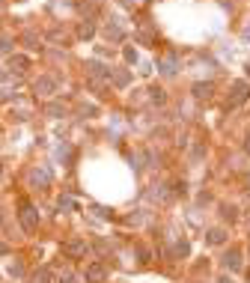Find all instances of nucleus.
Listing matches in <instances>:
<instances>
[{
  "mask_svg": "<svg viewBox=\"0 0 250 283\" xmlns=\"http://www.w3.org/2000/svg\"><path fill=\"white\" fill-rule=\"evenodd\" d=\"M18 218H21V227H24L27 232H33L36 227H39V212H36V209L30 206V203H27V200L18 206Z\"/></svg>",
  "mask_w": 250,
  "mask_h": 283,
  "instance_id": "nucleus-1",
  "label": "nucleus"
},
{
  "mask_svg": "<svg viewBox=\"0 0 250 283\" xmlns=\"http://www.w3.org/2000/svg\"><path fill=\"white\" fill-rule=\"evenodd\" d=\"M247 102V84L244 81H235L230 92V105H244Z\"/></svg>",
  "mask_w": 250,
  "mask_h": 283,
  "instance_id": "nucleus-2",
  "label": "nucleus"
},
{
  "mask_svg": "<svg viewBox=\"0 0 250 283\" xmlns=\"http://www.w3.org/2000/svg\"><path fill=\"white\" fill-rule=\"evenodd\" d=\"M63 250H66L69 256L78 260V256H84V253H87V242H84V239H69V242L63 245Z\"/></svg>",
  "mask_w": 250,
  "mask_h": 283,
  "instance_id": "nucleus-3",
  "label": "nucleus"
},
{
  "mask_svg": "<svg viewBox=\"0 0 250 283\" xmlns=\"http://www.w3.org/2000/svg\"><path fill=\"white\" fill-rule=\"evenodd\" d=\"M223 268H227V271H238V268H241V253L235 248H230L223 253Z\"/></svg>",
  "mask_w": 250,
  "mask_h": 283,
  "instance_id": "nucleus-4",
  "label": "nucleus"
},
{
  "mask_svg": "<svg viewBox=\"0 0 250 283\" xmlns=\"http://www.w3.org/2000/svg\"><path fill=\"white\" fill-rule=\"evenodd\" d=\"M107 277V271L102 263H92V266H87V283H102Z\"/></svg>",
  "mask_w": 250,
  "mask_h": 283,
  "instance_id": "nucleus-5",
  "label": "nucleus"
},
{
  "mask_svg": "<svg viewBox=\"0 0 250 283\" xmlns=\"http://www.w3.org/2000/svg\"><path fill=\"white\" fill-rule=\"evenodd\" d=\"M206 242H209V245H223V242H227V230H220V227L209 230L206 232Z\"/></svg>",
  "mask_w": 250,
  "mask_h": 283,
  "instance_id": "nucleus-6",
  "label": "nucleus"
},
{
  "mask_svg": "<svg viewBox=\"0 0 250 283\" xmlns=\"http://www.w3.org/2000/svg\"><path fill=\"white\" fill-rule=\"evenodd\" d=\"M212 92H214L212 84H196V87H194V96H196V99H212Z\"/></svg>",
  "mask_w": 250,
  "mask_h": 283,
  "instance_id": "nucleus-7",
  "label": "nucleus"
},
{
  "mask_svg": "<svg viewBox=\"0 0 250 283\" xmlns=\"http://www.w3.org/2000/svg\"><path fill=\"white\" fill-rule=\"evenodd\" d=\"M33 182H42V185H48V182H51V173H48V170H33Z\"/></svg>",
  "mask_w": 250,
  "mask_h": 283,
  "instance_id": "nucleus-8",
  "label": "nucleus"
},
{
  "mask_svg": "<svg viewBox=\"0 0 250 283\" xmlns=\"http://www.w3.org/2000/svg\"><path fill=\"white\" fill-rule=\"evenodd\" d=\"M36 89H45V92H51V89H54V81H51V78H42V81L36 84Z\"/></svg>",
  "mask_w": 250,
  "mask_h": 283,
  "instance_id": "nucleus-9",
  "label": "nucleus"
},
{
  "mask_svg": "<svg viewBox=\"0 0 250 283\" xmlns=\"http://www.w3.org/2000/svg\"><path fill=\"white\" fill-rule=\"evenodd\" d=\"M57 283H78V277H74L71 271H66V274H60V280Z\"/></svg>",
  "mask_w": 250,
  "mask_h": 283,
  "instance_id": "nucleus-10",
  "label": "nucleus"
},
{
  "mask_svg": "<svg viewBox=\"0 0 250 283\" xmlns=\"http://www.w3.org/2000/svg\"><path fill=\"white\" fill-rule=\"evenodd\" d=\"M12 66H18V72H24L27 69V60L24 57H12Z\"/></svg>",
  "mask_w": 250,
  "mask_h": 283,
  "instance_id": "nucleus-11",
  "label": "nucleus"
},
{
  "mask_svg": "<svg viewBox=\"0 0 250 283\" xmlns=\"http://www.w3.org/2000/svg\"><path fill=\"white\" fill-rule=\"evenodd\" d=\"M33 283H48V271H39L33 277Z\"/></svg>",
  "mask_w": 250,
  "mask_h": 283,
  "instance_id": "nucleus-12",
  "label": "nucleus"
},
{
  "mask_svg": "<svg viewBox=\"0 0 250 283\" xmlns=\"http://www.w3.org/2000/svg\"><path fill=\"white\" fill-rule=\"evenodd\" d=\"M81 36H84V39L92 36V24H81Z\"/></svg>",
  "mask_w": 250,
  "mask_h": 283,
  "instance_id": "nucleus-13",
  "label": "nucleus"
},
{
  "mask_svg": "<svg viewBox=\"0 0 250 283\" xmlns=\"http://www.w3.org/2000/svg\"><path fill=\"white\" fill-rule=\"evenodd\" d=\"M137 256H140V263H149V250L146 248H137Z\"/></svg>",
  "mask_w": 250,
  "mask_h": 283,
  "instance_id": "nucleus-14",
  "label": "nucleus"
},
{
  "mask_svg": "<svg viewBox=\"0 0 250 283\" xmlns=\"http://www.w3.org/2000/svg\"><path fill=\"white\" fill-rule=\"evenodd\" d=\"M223 218H230L232 221V218H235V209H232V206H223Z\"/></svg>",
  "mask_w": 250,
  "mask_h": 283,
  "instance_id": "nucleus-15",
  "label": "nucleus"
},
{
  "mask_svg": "<svg viewBox=\"0 0 250 283\" xmlns=\"http://www.w3.org/2000/svg\"><path fill=\"white\" fill-rule=\"evenodd\" d=\"M6 253H9V248H6V245L0 242V256H6Z\"/></svg>",
  "mask_w": 250,
  "mask_h": 283,
  "instance_id": "nucleus-16",
  "label": "nucleus"
},
{
  "mask_svg": "<svg viewBox=\"0 0 250 283\" xmlns=\"http://www.w3.org/2000/svg\"><path fill=\"white\" fill-rule=\"evenodd\" d=\"M217 283H232V277H220V280H217Z\"/></svg>",
  "mask_w": 250,
  "mask_h": 283,
  "instance_id": "nucleus-17",
  "label": "nucleus"
},
{
  "mask_svg": "<svg viewBox=\"0 0 250 283\" xmlns=\"http://www.w3.org/2000/svg\"><path fill=\"white\" fill-rule=\"evenodd\" d=\"M244 149H247V155H250V137H247V143H244Z\"/></svg>",
  "mask_w": 250,
  "mask_h": 283,
  "instance_id": "nucleus-18",
  "label": "nucleus"
},
{
  "mask_svg": "<svg viewBox=\"0 0 250 283\" xmlns=\"http://www.w3.org/2000/svg\"><path fill=\"white\" fill-rule=\"evenodd\" d=\"M0 224H3V215H0Z\"/></svg>",
  "mask_w": 250,
  "mask_h": 283,
  "instance_id": "nucleus-19",
  "label": "nucleus"
},
{
  "mask_svg": "<svg viewBox=\"0 0 250 283\" xmlns=\"http://www.w3.org/2000/svg\"><path fill=\"white\" fill-rule=\"evenodd\" d=\"M247 185H250V176H247Z\"/></svg>",
  "mask_w": 250,
  "mask_h": 283,
  "instance_id": "nucleus-20",
  "label": "nucleus"
},
{
  "mask_svg": "<svg viewBox=\"0 0 250 283\" xmlns=\"http://www.w3.org/2000/svg\"><path fill=\"white\" fill-rule=\"evenodd\" d=\"M0 176H3V173H0Z\"/></svg>",
  "mask_w": 250,
  "mask_h": 283,
  "instance_id": "nucleus-21",
  "label": "nucleus"
},
{
  "mask_svg": "<svg viewBox=\"0 0 250 283\" xmlns=\"http://www.w3.org/2000/svg\"><path fill=\"white\" fill-rule=\"evenodd\" d=\"M247 250H250V248H247Z\"/></svg>",
  "mask_w": 250,
  "mask_h": 283,
  "instance_id": "nucleus-22",
  "label": "nucleus"
}]
</instances>
